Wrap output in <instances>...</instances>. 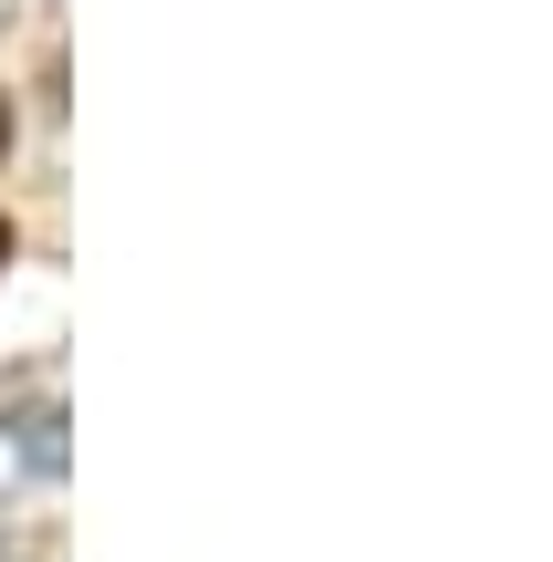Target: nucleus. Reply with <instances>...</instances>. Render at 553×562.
Returning a JSON list of instances; mask_svg holds the SVG:
<instances>
[{"label":"nucleus","instance_id":"1","mask_svg":"<svg viewBox=\"0 0 553 562\" xmlns=\"http://www.w3.org/2000/svg\"><path fill=\"white\" fill-rule=\"evenodd\" d=\"M0 146H11V104H0Z\"/></svg>","mask_w":553,"mask_h":562},{"label":"nucleus","instance_id":"2","mask_svg":"<svg viewBox=\"0 0 553 562\" xmlns=\"http://www.w3.org/2000/svg\"><path fill=\"white\" fill-rule=\"evenodd\" d=\"M0 261H11V220H0Z\"/></svg>","mask_w":553,"mask_h":562}]
</instances>
